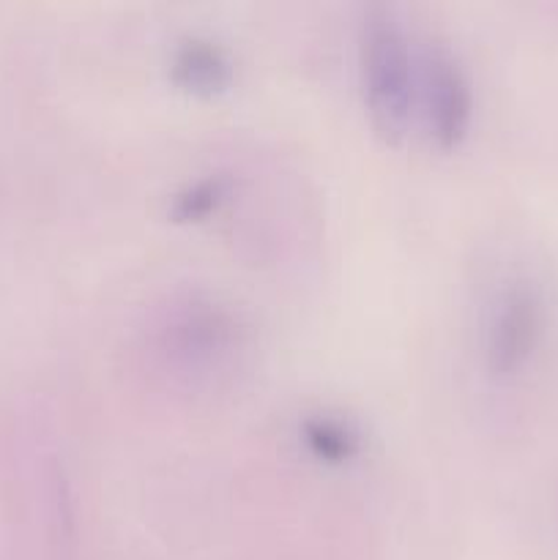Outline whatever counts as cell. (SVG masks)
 Returning <instances> with one entry per match:
<instances>
[{"instance_id": "1", "label": "cell", "mask_w": 558, "mask_h": 560, "mask_svg": "<svg viewBox=\"0 0 558 560\" xmlns=\"http://www.w3.org/2000/svg\"><path fill=\"white\" fill-rule=\"evenodd\" d=\"M361 71L372 115L388 131H405L419 120L425 47H410L403 27L388 20L367 25L361 38Z\"/></svg>"}, {"instance_id": "2", "label": "cell", "mask_w": 558, "mask_h": 560, "mask_svg": "<svg viewBox=\"0 0 558 560\" xmlns=\"http://www.w3.org/2000/svg\"><path fill=\"white\" fill-rule=\"evenodd\" d=\"M470 118V91L460 66L441 49L425 47L419 124L430 137L454 142Z\"/></svg>"}, {"instance_id": "3", "label": "cell", "mask_w": 558, "mask_h": 560, "mask_svg": "<svg viewBox=\"0 0 558 560\" xmlns=\"http://www.w3.org/2000/svg\"><path fill=\"white\" fill-rule=\"evenodd\" d=\"M539 334V301L531 290L518 288L501 301L496 323H492L490 355L496 370H514L531 353Z\"/></svg>"}, {"instance_id": "4", "label": "cell", "mask_w": 558, "mask_h": 560, "mask_svg": "<svg viewBox=\"0 0 558 560\" xmlns=\"http://www.w3.org/2000/svg\"><path fill=\"white\" fill-rule=\"evenodd\" d=\"M175 71L186 85L217 88L228 77V60L217 47L206 42H191L175 58Z\"/></svg>"}]
</instances>
